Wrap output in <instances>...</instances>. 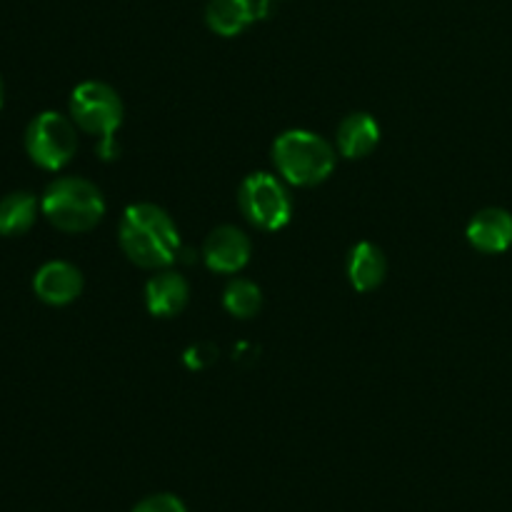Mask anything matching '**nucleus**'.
I'll use <instances>...</instances> for the list:
<instances>
[{"label":"nucleus","instance_id":"nucleus-16","mask_svg":"<svg viewBox=\"0 0 512 512\" xmlns=\"http://www.w3.org/2000/svg\"><path fill=\"white\" fill-rule=\"evenodd\" d=\"M130 512H188L185 510L183 500L178 495L170 493H158V495H148L145 500H140Z\"/></svg>","mask_w":512,"mask_h":512},{"label":"nucleus","instance_id":"nucleus-18","mask_svg":"<svg viewBox=\"0 0 512 512\" xmlns=\"http://www.w3.org/2000/svg\"><path fill=\"white\" fill-rule=\"evenodd\" d=\"M3 100H5V85H3V78H0V108H3Z\"/></svg>","mask_w":512,"mask_h":512},{"label":"nucleus","instance_id":"nucleus-14","mask_svg":"<svg viewBox=\"0 0 512 512\" xmlns=\"http://www.w3.org/2000/svg\"><path fill=\"white\" fill-rule=\"evenodd\" d=\"M40 213V203L28 190H15L0 200V235L18 238L35 225Z\"/></svg>","mask_w":512,"mask_h":512},{"label":"nucleus","instance_id":"nucleus-4","mask_svg":"<svg viewBox=\"0 0 512 512\" xmlns=\"http://www.w3.org/2000/svg\"><path fill=\"white\" fill-rule=\"evenodd\" d=\"M123 113V100L108 83L85 80V83L75 85L70 93V118L78 125V130L100 138L98 153L105 160L118 155L115 133L123 125Z\"/></svg>","mask_w":512,"mask_h":512},{"label":"nucleus","instance_id":"nucleus-9","mask_svg":"<svg viewBox=\"0 0 512 512\" xmlns=\"http://www.w3.org/2000/svg\"><path fill=\"white\" fill-rule=\"evenodd\" d=\"M265 8L268 3L263 0H208L205 23L220 38H235L248 30L265 13Z\"/></svg>","mask_w":512,"mask_h":512},{"label":"nucleus","instance_id":"nucleus-2","mask_svg":"<svg viewBox=\"0 0 512 512\" xmlns=\"http://www.w3.org/2000/svg\"><path fill=\"white\" fill-rule=\"evenodd\" d=\"M40 213L60 233L80 235L93 230L105 215V198L95 183L80 175H63L45 188Z\"/></svg>","mask_w":512,"mask_h":512},{"label":"nucleus","instance_id":"nucleus-7","mask_svg":"<svg viewBox=\"0 0 512 512\" xmlns=\"http://www.w3.org/2000/svg\"><path fill=\"white\" fill-rule=\"evenodd\" d=\"M250 255H253V243L235 225H220L203 243V263L218 275L240 273L250 263Z\"/></svg>","mask_w":512,"mask_h":512},{"label":"nucleus","instance_id":"nucleus-19","mask_svg":"<svg viewBox=\"0 0 512 512\" xmlns=\"http://www.w3.org/2000/svg\"><path fill=\"white\" fill-rule=\"evenodd\" d=\"M263 3H270V0H263Z\"/></svg>","mask_w":512,"mask_h":512},{"label":"nucleus","instance_id":"nucleus-5","mask_svg":"<svg viewBox=\"0 0 512 512\" xmlns=\"http://www.w3.org/2000/svg\"><path fill=\"white\" fill-rule=\"evenodd\" d=\"M25 153L38 168L63 170L78 153V125L55 110H43L25 128Z\"/></svg>","mask_w":512,"mask_h":512},{"label":"nucleus","instance_id":"nucleus-8","mask_svg":"<svg viewBox=\"0 0 512 512\" xmlns=\"http://www.w3.org/2000/svg\"><path fill=\"white\" fill-rule=\"evenodd\" d=\"M33 290L45 305L63 308L83 293V273L68 260H50L33 275Z\"/></svg>","mask_w":512,"mask_h":512},{"label":"nucleus","instance_id":"nucleus-17","mask_svg":"<svg viewBox=\"0 0 512 512\" xmlns=\"http://www.w3.org/2000/svg\"><path fill=\"white\" fill-rule=\"evenodd\" d=\"M215 360H218V348L210 343H198L193 345V348L185 350V363H188L193 370L208 368V365L215 363Z\"/></svg>","mask_w":512,"mask_h":512},{"label":"nucleus","instance_id":"nucleus-3","mask_svg":"<svg viewBox=\"0 0 512 512\" xmlns=\"http://www.w3.org/2000/svg\"><path fill=\"white\" fill-rule=\"evenodd\" d=\"M273 165L285 183L295 188H315L333 175V145L313 130H285L273 143Z\"/></svg>","mask_w":512,"mask_h":512},{"label":"nucleus","instance_id":"nucleus-15","mask_svg":"<svg viewBox=\"0 0 512 512\" xmlns=\"http://www.w3.org/2000/svg\"><path fill=\"white\" fill-rule=\"evenodd\" d=\"M223 305L233 318L250 320L263 308V290L248 278H233L223 290Z\"/></svg>","mask_w":512,"mask_h":512},{"label":"nucleus","instance_id":"nucleus-12","mask_svg":"<svg viewBox=\"0 0 512 512\" xmlns=\"http://www.w3.org/2000/svg\"><path fill=\"white\" fill-rule=\"evenodd\" d=\"M380 143V125L370 113H350L338 125V150L348 160L368 158Z\"/></svg>","mask_w":512,"mask_h":512},{"label":"nucleus","instance_id":"nucleus-1","mask_svg":"<svg viewBox=\"0 0 512 512\" xmlns=\"http://www.w3.org/2000/svg\"><path fill=\"white\" fill-rule=\"evenodd\" d=\"M118 240L130 263L145 270L170 268L180 253L178 225L155 203L128 205L120 218Z\"/></svg>","mask_w":512,"mask_h":512},{"label":"nucleus","instance_id":"nucleus-11","mask_svg":"<svg viewBox=\"0 0 512 512\" xmlns=\"http://www.w3.org/2000/svg\"><path fill=\"white\" fill-rule=\"evenodd\" d=\"M468 243L488 255L505 253L512 245V213L505 208H485L468 223Z\"/></svg>","mask_w":512,"mask_h":512},{"label":"nucleus","instance_id":"nucleus-10","mask_svg":"<svg viewBox=\"0 0 512 512\" xmlns=\"http://www.w3.org/2000/svg\"><path fill=\"white\" fill-rule=\"evenodd\" d=\"M190 300V285L175 270H155L153 278L145 283V305L155 318H175L185 310Z\"/></svg>","mask_w":512,"mask_h":512},{"label":"nucleus","instance_id":"nucleus-6","mask_svg":"<svg viewBox=\"0 0 512 512\" xmlns=\"http://www.w3.org/2000/svg\"><path fill=\"white\" fill-rule=\"evenodd\" d=\"M238 205L245 220L265 233L285 228L293 218V198L285 180L270 173H250L238 188Z\"/></svg>","mask_w":512,"mask_h":512},{"label":"nucleus","instance_id":"nucleus-13","mask_svg":"<svg viewBox=\"0 0 512 512\" xmlns=\"http://www.w3.org/2000/svg\"><path fill=\"white\" fill-rule=\"evenodd\" d=\"M388 275V260L385 253L370 240L353 245L348 255V280L358 293H370L378 288Z\"/></svg>","mask_w":512,"mask_h":512}]
</instances>
